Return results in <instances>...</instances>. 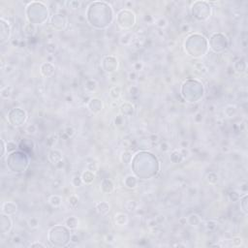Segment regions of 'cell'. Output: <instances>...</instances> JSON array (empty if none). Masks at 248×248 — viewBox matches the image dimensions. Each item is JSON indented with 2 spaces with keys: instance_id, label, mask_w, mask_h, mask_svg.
<instances>
[{
  "instance_id": "obj_1",
  "label": "cell",
  "mask_w": 248,
  "mask_h": 248,
  "mask_svg": "<svg viewBox=\"0 0 248 248\" xmlns=\"http://www.w3.org/2000/svg\"><path fill=\"white\" fill-rule=\"evenodd\" d=\"M87 107L92 113L97 115V113H99L103 110V102H102V100H100L99 98H92L88 102Z\"/></svg>"
},
{
  "instance_id": "obj_2",
  "label": "cell",
  "mask_w": 248,
  "mask_h": 248,
  "mask_svg": "<svg viewBox=\"0 0 248 248\" xmlns=\"http://www.w3.org/2000/svg\"><path fill=\"white\" fill-rule=\"evenodd\" d=\"M2 213L6 214V215H14L15 213L18 211V205L14 202H5L2 205Z\"/></svg>"
},
{
  "instance_id": "obj_3",
  "label": "cell",
  "mask_w": 248,
  "mask_h": 248,
  "mask_svg": "<svg viewBox=\"0 0 248 248\" xmlns=\"http://www.w3.org/2000/svg\"><path fill=\"white\" fill-rule=\"evenodd\" d=\"M40 72H41L42 76L49 78L55 73V66L52 65L51 62H45L40 67Z\"/></svg>"
},
{
  "instance_id": "obj_4",
  "label": "cell",
  "mask_w": 248,
  "mask_h": 248,
  "mask_svg": "<svg viewBox=\"0 0 248 248\" xmlns=\"http://www.w3.org/2000/svg\"><path fill=\"white\" fill-rule=\"evenodd\" d=\"M95 209L96 211L100 214V215H106V214H108L111 210V205L108 202H99L96 204L95 205Z\"/></svg>"
},
{
  "instance_id": "obj_5",
  "label": "cell",
  "mask_w": 248,
  "mask_h": 248,
  "mask_svg": "<svg viewBox=\"0 0 248 248\" xmlns=\"http://www.w3.org/2000/svg\"><path fill=\"white\" fill-rule=\"evenodd\" d=\"M49 159L53 165H56L58 162H60L61 160H63L62 153L60 152L58 149H52L49 153Z\"/></svg>"
},
{
  "instance_id": "obj_6",
  "label": "cell",
  "mask_w": 248,
  "mask_h": 248,
  "mask_svg": "<svg viewBox=\"0 0 248 248\" xmlns=\"http://www.w3.org/2000/svg\"><path fill=\"white\" fill-rule=\"evenodd\" d=\"M128 220H129V218L126 213L119 212L115 215V222L117 226H120V227L125 226L127 223H128Z\"/></svg>"
},
{
  "instance_id": "obj_7",
  "label": "cell",
  "mask_w": 248,
  "mask_h": 248,
  "mask_svg": "<svg viewBox=\"0 0 248 248\" xmlns=\"http://www.w3.org/2000/svg\"><path fill=\"white\" fill-rule=\"evenodd\" d=\"M82 179H83V184H91L93 182V180L95 178V173H92L88 170L84 171L83 173H82Z\"/></svg>"
},
{
  "instance_id": "obj_8",
  "label": "cell",
  "mask_w": 248,
  "mask_h": 248,
  "mask_svg": "<svg viewBox=\"0 0 248 248\" xmlns=\"http://www.w3.org/2000/svg\"><path fill=\"white\" fill-rule=\"evenodd\" d=\"M101 190L106 194H110L115 190V185L111 179H104L101 183Z\"/></svg>"
},
{
  "instance_id": "obj_9",
  "label": "cell",
  "mask_w": 248,
  "mask_h": 248,
  "mask_svg": "<svg viewBox=\"0 0 248 248\" xmlns=\"http://www.w3.org/2000/svg\"><path fill=\"white\" fill-rule=\"evenodd\" d=\"M79 219L76 216L68 217L65 220V226L70 230H75L79 227Z\"/></svg>"
},
{
  "instance_id": "obj_10",
  "label": "cell",
  "mask_w": 248,
  "mask_h": 248,
  "mask_svg": "<svg viewBox=\"0 0 248 248\" xmlns=\"http://www.w3.org/2000/svg\"><path fill=\"white\" fill-rule=\"evenodd\" d=\"M124 183L126 185L127 188H130V189H134L136 188L138 186V179L136 177H134L132 175H129L127 176L125 180H124Z\"/></svg>"
},
{
  "instance_id": "obj_11",
  "label": "cell",
  "mask_w": 248,
  "mask_h": 248,
  "mask_svg": "<svg viewBox=\"0 0 248 248\" xmlns=\"http://www.w3.org/2000/svg\"><path fill=\"white\" fill-rule=\"evenodd\" d=\"M187 223H189L192 227H199L202 224V219L198 214H191L187 218Z\"/></svg>"
},
{
  "instance_id": "obj_12",
  "label": "cell",
  "mask_w": 248,
  "mask_h": 248,
  "mask_svg": "<svg viewBox=\"0 0 248 248\" xmlns=\"http://www.w3.org/2000/svg\"><path fill=\"white\" fill-rule=\"evenodd\" d=\"M49 204L52 207H59L62 204V197L58 195H51L49 198Z\"/></svg>"
},
{
  "instance_id": "obj_13",
  "label": "cell",
  "mask_w": 248,
  "mask_h": 248,
  "mask_svg": "<svg viewBox=\"0 0 248 248\" xmlns=\"http://www.w3.org/2000/svg\"><path fill=\"white\" fill-rule=\"evenodd\" d=\"M237 112H238V109L234 105H228L224 110V113L227 117H234L236 116Z\"/></svg>"
},
{
  "instance_id": "obj_14",
  "label": "cell",
  "mask_w": 248,
  "mask_h": 248,
  "mask_svg": "<svg viewBox=\"0 0 248 248\" xmlns=\"http://www.w3.org/2000/svg\"><path fill=\"white\" fill-rule=\"evenodd\" d=\"M134 41L133 39V34L131 32H125L124 34L121 36L120 38V43L122 45H129V44H132Z\"/></svg>"
},
{
  "instance_id": "obj_15",
  "label": "cell",
  "mask_w": 248,
  "mask_h": 248,
  "mask_svg": "<svg viewBox=\"0 0 248 248\" xmlns=\"http://www.w3.org/2000/svg\"><path fill=\"white\" fill-rule=\"evenodd\" d=\"M12 92H13V86L12 85H6L1 88L0 94H1V97L3 99H9L12 95Z\"/></svg>"
},
{
  "instance_id": "obj_16",
  "label": "cell",
  "mask_w": 248,
  "mask_h": 248,
  "mask_svg": "<svg viewBox=\"0 0 248 248\" xmlns=\"http://www.w3.org/2000/svg\"><path fill=\"white\" fill-rule=\"evenodd\" d=\"M120 109H125V111H122V112H121V115L124 116H128V112L131 113V115H133V112H134V106L131 104V103H128V102H126L124 104L121 105V107H120Z\"/></svg>"
},
{
  "instance_id": "obj_17",
  "label": "cell",
  "mask_w": 248,
  "mask_h": 248,
  "mask_svg": "<svg viewBox=\"0 0 248 248\" xmlns=\"http://www.w3.org/2000/svg\"><path fill=\"white\" fill-rule=\"evenodd\" d=\"M85 90L88 91V92H94L97 87H98V84L96 83L95 79H88L87 82L85 83Z\"/></svg>"
},
{
  "instance_id": "obj_18",
  "label": "cell",
  "mask_w": 248,
  "mask_h": 248,
  "mask_svg": "<svg viewBox=\"0 0 248 248\" xmlns=\"http://www.w3.org/2000/svg\"><path fill=\"white\" fill-rule=\"evenodd\" d=\"M110 96L113 100H117L121 96V88L119 86H113L110 89Z\"/></svg>"
},
{
  "instance_id": "obj_19",
  "label": "cell",
  "mask_w": 248,
  "mask_h": 248,
  "mask_svg": "<svg viewBox=\"0 0 248 248\" xmlns=\"http://www.w3.org/2000/svg\"><path fill=\"white\" fill-rule=\"evenodd\" d=\"M120 159H121V162H122L123 164H125V165L130 164L131 160H132V152L129 151V150L124 151V152L121 154V157H120Z\"/></svg>"
},
{
  "instance_id": "obj_20",
  "label": "cell",
  "mask_w": 248,
  "mask_h": 248,
  "mask_svg": "<svg viewBox=\"0 0 248 248\" xmlns=\"http://www.w3.org/2000/svg\"><path fill=\"white\" fill-rule=\"evenodd\" d=\"M23 31L27 36H33L36 33V28L32 23H26L23 28Z\"/></svg>"
},
{
  "instance_id": "obj_21",
  "label": "cell",
  "mask_w": 248,
  "mask_h": 248,
  "mask_svg": "<svg viewBox=\"0 0 248 248\" xmlns=\"http://www.w3.org/2000/svg\"><path fill=\"white\" fill-rule=\"evenodd\" d=\"M219 180V176L215 173H209L206 176V181L209 184H216Z\"/></svg>"
},
{
  "instance_id": "obj_22",
  "label": "cell",
  "mask_w": 248,
  "mask_h": 248,
  "mask_svg": "<svg viewBox=\"0 0 248 248\" xmlns=\"http://www.w3.org/2000/svg\"><path fill=\"white\" fill-rule=\"evenodd\" d=\"M138 204L136 201H133V200H130L128 201V202L126 203L125 205V207H126V209L130 211V212H133V211H136L138 209Z\"/></svg>"
},
{
  "instance_id": "obj_23",
  "label": "cell",
  "mask_w": 248,
  "mask_h": 248,
  "mask_svg": "<svg viewBox=\"0 0 248 248\" xmlns=\"http://www.w3.org/2000/svg\"><path fill=\"white\" fill-rule=\"evenodd\" d=\"M68 204H69V206L71 207L72 209H76L78 205H79V198L75 195H72L69 197L68 199Z\"/></svg>"
},
{
  "instance_id": "obj_24",
  "label": "cell",
  "mask_w": 248,
  "mask_h": 248,
  "mask_svg": "<svg viewBox=\"0 0 248 248\" xmlns=\"http://www.w3.org/2000/svg\"><path fill=\"white\" fill-rule=\"evenodd\" d=\"M240 207H241V210L244 212V214H247V194L245 193L243 196H241L240 199Z\"/></svg>"
},
{
  "instance_id": "obj_25",
  "label": "cell",
  "mask_w": 248,
  "mask_h": 248,
  "mask_svg": "<svg viewBox=\"0 0 248 248\" xmlns=\"http://www.w3.org/2000/svg\"><path fill=\"white\" fill-rule=\"evenodd\" d=\"M6 148H7V152L9 153L14 152L18 148V144L15 142H13V140H8V142L6 143Z\"/></svg>"
},
{
  "instance_id": "obj_26",
  "label": "cell",
  "mask_w": 248,
  "mask_h": 248,
  "mask_svg": "<svg viewBox=\"0 0 248 248\" xmlns=\"http://www.w3.org/2000/svg\"><path fill=\"white\" fill-rule=\"evenodd\" d=\"M72 185L74 187H80L83 182V179H82V177H79V176H75L73 178H72Z\"/></svg>"
},
{
  "instance_id": "obj_27",
  "label": "cell",
  "mask_w": 248,
  "mask_h": 248,
  "mask_svg": "<svg viewBox=\"0 0 248 248\" xmlns=\"http://www.w3.org/2000/svg\"><path fill=\"white\" fill-rule=\"evenodd\" d=\"M37 130H38V128H37L36 124H29L27 127H26L25 132H26V134H28V135H35Z\"/></svg>"
},
{
  "instance_id": "obj_28",
  "label": "cell",
  "mask_w": 248,
  "mask_h": 248,
  "mask_svg": "<svg viewBox=\"0 0 248 248\" xmlns=\"http://www.w3.org/2000/svg\"><path fill=\"white\" fill-rule=\"evenodd\" d=\"M28 226L31 228V229H37L39 227V219L36 217H31L28 220Z\"/></svg>"
},
{
  "instance_id": "obj_29",
  "label": "cell",
  "mask_w": 248,
  "mask_h": 248,
  "mask_svg": "<svg viewBox=\"0 0 248 248\" xmlns=\"http://www.w3.org/2000/svg\"><path fill=\"white\" fill-rule=\"evenodd\" d=\"M241 195H239V192L238 191H233L229 194V198L231 201H233V202H236V201H239Z\"/></svg>"
},
{
  "instance_id": "obj_30",
  "label": "cell",
  "mask_w": 248,
  "mask_h": 248,
  "mask_svg": "<svg viewBox=\"0 0 248 248\" xmlns=\"http://www.w3.org/2000/svg\"><path fill=\"white\" fill-rule=\"evenodd\" d=\"M242 243H243V239L241 238L240 237H236V238H232V245L233 246L238 247V246H240Z\"/></svg>"
},
{
  "instance_id": "obj_31",
  "label": "cell",
  "mask_w": 248,
  "mask_h": 248,
  "mask_svg": "<svg viewBox=\"0 0 248 248\" xmlns=\"http://www.w3.org/2000/svg\"><path fill=\"white\" fill-rule=\"evenodd\" d=\"M156 25L160 28H165L167 25H168V22L166 21V18H160L156 21Z\"/></svg>"
},
{
  "instance_id": "obj_32",
  "label": "cell",
  "mask_w": 248,
  "mask_h": 248,
  "mask_svg": "<svg viewBox=\"0 0 248 248\" xmlns=\"http://www.w3.org/2000/svg\"><path fill=\"white\" fill-rule=\"evenodd\" d=\"M86 170H88L92 173H96L98 170V165L95 162H90L86 165Z\"/></svg>"
},
{
  "instance_id": "obj_33",
  "label": "cell",
  "mask_w": 248,
  "mask_h": 248,
  "mask_svg": "<svg viewBox=\"0 0 248 248\" xmlns=\"http://www.w3.org/2000/svg\"><path fill=\"white\" fill-rule=\"evenodd\" d=\"M217 226V223H216V221H213V220H209L206 222L205 224V227H206V229L207 230H209V231H212L214 230L216 228Z\"/></svg>"
},
{
  "instance_id": "obj_34",
  "label": "cell",
  "mask_w": 248,
  "mask_h": 248,
  "mask_svg": "<svg viewBox=\"0 0 248 248\" xmlns=\"http://www.w3.org/2000/svg\"><path fill=\"white\" fill-rule=\"evenodd\" d=\"M51 49V53H55V51H56V49H57V46H56V44H55V43H49L48 45H47L46 51L49 52Z\"/></svg>"
},
{
  "instance_id": "obj_35",
  "label": "cell",
  "mask_w": 248,
  "mask_h": 248,
  "mask_svg": "<svg viewBox=\"0 0 248 248\" xmlns=\"http://www.w3.org/2000/svg\"><path fill=\"white\" fill-rule=\"evenodd\" d=\"M137 78H138V74H137L136 71L129 72V74H128V79L129 80H131V82H135V80L137 79Z\"/></svg>"
},
{
  "instance_id": "obj_36",
  "label": "cell",
  "mask_w": 248,
  "mask_h": 248,
  "mask_svg": "<svg viewBox=\"0 0 248 248\" xmlns=\"http://www.w3.org/2000/svg\"><path fill=\"white\" fill-rule=\"evenodd\" d=\"M65 133H66V135L68 137H70V138H72L76 134V132H75V130H74L73 127H67V128L65 129Z\"/></svg>"
},
{
  "instance_id": "obj_37",
  "label": "cell",
  "mask_w": 248,
  "mask_h": 248,
  "mask_svg": "<svg viewBox=\"0 0 248 248\" xmlns=\"http://www.w3.org/2000/svg\"><path fill=\"white\" fill-rule=\"evenodd\" d=\"M105 241L108 243H113L115 242V237L112 236V234H106L105 236Z\"/></svg>"
},
{
  "instance_id": "obj_38",
  "label": "cell",
  "mask_w": 248,
  "mask_h": 248,
  "mask_svg": "<svg viewBox=\"0 0 248 248\" xmlns=\"http://www.w3.org/2000/svg\"><path fill=\"white\" fill-rule=\"evenodd\" d=\"M143 67H144L143 62H136L135 64H134V71L140 72V70L143 69Z\"/></svg>"
},
{
  "instance_id": "obj_39",
  "label": "cell",
  "mask_w": 248,
  "mask_h": 248,
  "mask_svg": "<svg viewBox=\"0 0 248 248\" xmlns=\"http://www.w3.org/2000/svg\"><path fill=\"white\" fill-rule=\"evenodd\" d=\"M67 4H69V5H70V8H72V9H77V8L79 7L80 2H79V1H70V2H67Z\"/></svg>"
},
{
  "instance_id": "obj_40",
  "label": "cell",
  "mask_w": 248,
  "mask_h": 248,
  "mask_svg": "<svg viewBox=\"0 0 248 248\" xmlns=\"http://www.w3.org/2000/svg\"><path fill=\"white\" fill-rule=\"evenodd\" d=\"M160 149L162 151H168L170 149V145L167 144L166 142H163L162 144H160Z\"/></svg>"
},
{
  "instance_id": "obj_41",
  "label": "cell",
  "mask_w": 248,
  "mask_h": 248,
  "mask_svg": "<svg viewBox=\"0 0 248 248\" xmlns=\"http://www.w3.org/2000/svg\"><path fill=\"white\" fill-rule=\"evenodd\" d=\"M129 93L131 95H135V94H137V93H139V88L137 87V86L132 85L131 87L129 88Z\"/></svg>"
},
{
  "instance_id": "obj_42",
  "label": "cell",
  "mask_w": 248,
  "mask_h": 248,
  "mask_svg": "<svg viewBox=\"0 0 248 248\" xmlns=\"http://www.w3.org/2000/svg\"><path fill=\"white\" fill-rule=\"evenodd\" d=\"M1 145H2V152H1V157H4L6 151H7V148H6V143L3 139H1Z\"/></svg>"
},
{
  "instance_id": "obj_43",
  "label": "cell",
  "mask_w": 248,
  "mask_h": 248,
  "mask_svg": "<svg viewBox=\"0 0 248 248\" xmlns=\"http://www.w3.org/2000/svg\"><path fill=\"white\" fill-rule=\"evenodd\" d=\"M29 247H46V245L42 242H39V241H35V242L30 243Z\"/></svg>"
},
{
  "instance_id": "obj_44",
  "label": "cell",
  "mask_w": 248,
  "mask_h": 248,
  "mask_svg": "<svg viewBox=\"0 0 248 248\" xmlns=\"http://www.w3.org/2000/svg\"><path fill=\"white\" fill-rule=\"evenodd\" d=\"M115 122H116V125H117V126L121 125L122 124V116H116V119H115Z\"/></svg>"
},
{
  "instance_id": "obj_45",
  "label": "cell",
  "mask_w": 248,
  "mask_h": 248,
  "mask_svg": "<svg viewBox=\"0 0 248 248\" xmlns=\"http://www.w3.org/2000/svg\"><path fill=\"white\" fill-rule=\"evenodd\" d=\"M13 242H14L15 244H19L22 242V239L18 236H16V237H14V238H13Z\"/></svg>"
},
{
  "instance_id": "obj_46",
  "label": "cell",
  "mask_w": 248,
  "mask_h": 248,
  "mask_svg": "<svg viewBox=\"0 0 248 248\" xmlns=\"http://www.w3.org/2000/svg\"><path fill=\"white\" fill-rule=\"evenodd\" d=\"M173 246H185V244H175Z\"/></svg>"
}]
</instances>
